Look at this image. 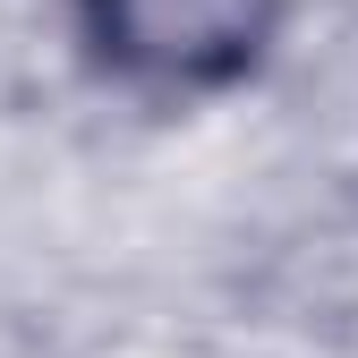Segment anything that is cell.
Returning a JSON list of instances; mask_svg holds the SVG:
<instances>
[{
    "instance_id": "obj_1",
    "label": "cell",
    "mask_w": 358,
    "mask_h": 358,
    "mask_svg": "<svg viewBox=\"0 0 358 358\" xmlns=\"http://www.w3.org/2000/svg\"><path fill=\"white\" fill-rule=\"evenodd\" d=\"M85 43L137 85L205 94L264 60L282 0H77Z\"/></svg>"
}]
</instances>
